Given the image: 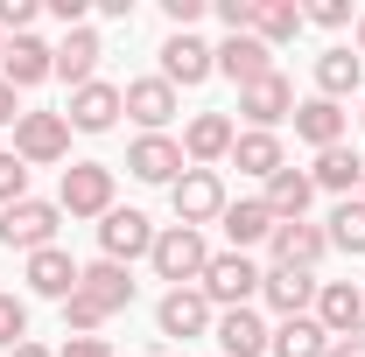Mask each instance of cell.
<instances>
[{
    "instance_id": "obj_16",
    "label": "cell",
    "mask_w": 365,
    "mask_h": 357,
    "mask_svg": "<svg viewBox=\"0 0 365 357\" xmlns=\"http://www.w3.org/2000/svg\"><path fill=\"white\" fill-rule=\"evenodd\" d=\"M211 70H218V56H211V43H204V36H169V43H162V78H169L176 91L204 85Z\"/></svg>"
},
{
    "instance_id": "obj_8",
    "label": "cell",
    "mask_w": 365,
    "mask_h": 357,
    "mask_svg": "<svg viewBox=\"0 0 365 357\" xmlns=\"http://www.w3.org/2000/svg\"><path fill=\"white\" fill-rule=\"evenodd\" d=\"M267 252H274V267H281V273H317V267H323V252H330V231H323V224H309V218L274 224Z\"/></svg>"
},
{
    "instance_id": "obj_28",
    "label": "cell",
    "mask_w": 365,
    "mask_h": 357,
    "mask_svg": "<svg viewBox=\"0 0 365 357\" xmlns=\"http://www.w3.org/2000/svg\"><path fill=\"white\" fill-rule=\"evenodd\" d=\"M309 182L330 189V196H359V189H365V161L351 154V147H323L317 169H309Z\"/></svg>"
},
{
    "instance_id": "obj_46",
    "label": "cell",
    "mask_w": 365,
    "mask_h": 357,
    "mask_svg": "<svg viewBox=\"0 0 365 357\" xmlns=\"http://www.w3.org/2000/svg\"><path fill=\"white\" fill-rule=\"evenodd\" d=\"M359 119H365V112H359Z\"/></svg>"
},
{
    "instance_id": "obj_40",
    "label": "cell",
    "mask_w": 365,
    "mask_h": 357,
    "mask_svg": "<svg viewBox=\"0 0 365 357\" xmlns=\"http://www.w3.org/2000/svg\"><path fill=\"white\" fill-rule=\"evenodd\" d=\"M330 357H365V322H351L344 336H330Z\"/></svg>"
},
{
    "instance_id": "obj_1",
    "label": "cell",
    "mask_w": 365,
    "mask_h": 357,
    "mask_svg": "<svg viewBox=\"0 0 365 357\" xmlns=\"http://www.w3.org/2000/svg\"><path fill=\"white\" fill-rule=\"evenodd\" d=\"M148 267L162 273L169 287H197V280H204V267H211V245H204V231H190V224H162V231H155Z\"/></svg>"
},
{
    "instance_id": "obj_11",
    "label": "cell",
    "mask_w": 365,
    "mask_h": 357,
    "mask_svg": "<svg viewBox=\"0 0 365 357\" xmlns=\"http://www.w3.org/2000/svg\"><path fill=\"white\" fill-rule=\"evenodd\" d=\"M127 105H120V85H106V78H91V85L71 91V105H63V119H71V134H113V119H120Z\"/></svg>"
},
{
    "instance_id": "obj_9",
    "label": "cell",
    "mask_w": 365,
    "mask_h": 357,
    "mask_svg": "<svg viewBox=\"0 0 365 357\" xmlns=\"http://www.w3.org/2000/svg\"><path fill=\"white\" fill-rule=\"evenodd\" d=\"M239 119H246L253 134H274L281 119H295V85H288L281 70H267L260 85H246V91H239Z\"/></svg>"
},
{
    "instance_id": "obj_6",
    "label": "cell",
    "mask_w": 365,
    "mask_h": 357,
    "mask_svg": "<svg viewBox=\"0 0 365 357\" xmlns=\"http://www.w3.org/2000/svg\"><path fill=\"white\" fill-rule=\"evenodd\" d=\"M155 252V224L140 218V211H106L98 218V260H113V267H134V260H148Z\"/></svg>"
},
{
    "instance_id": "obj_13",
    "label": "cell",
    "mask_w": 365,
    "mask_h": 357,
    "mask_svg": "<svg viewBox=\"0 0 365 357\" xmlns=\"http://www.w3.org/2000/svg\"><path fill=\"white\" fill-rule=\"evenodd\" d=\"M232 140H239V127H232L225 112H197L182 127V161L190 169H218V161H232Z\"/></svg>"
},
{
    "instance_id": "obj_2",
    "label": "cell",
    "mask_w": 365,
    "mask_h": 357,
    "mask_svg": "<svg viewBox=\"0 0 365 357\" xmlns=\"http://www.w3.org/2000/svg\"><path fill=\"white\" fill-rule=\"evenodd\" d=\"M260 280H267V273L253 267L246 252H211V267H204L197 287H204V302H211V309H246V302L260 294Z\"/></svg>"
},
{
    "instance_id": "obj_20",
    "label": "cell",
    "mask_w": 365,
    "mask_h": 357,
    "mask_svg": "<svg viewBox=\"0 0 365 357\" xmlns=\"http://www.w3.org/2000/svg\"><path fill=\"white\" fill-rule=\"evenodd\" d=\"M29 287H36L43 302H71V294H78V260H71L63 245L29 252Z\"/></svg>"
},
{
    "instance_id": "obj_47",
    "label": "cell",
    "mask_w": 365,
    "mask_h": 357,
    "mask_svg": "<svg viewBox=\"0 0 365 357\" xmlns=\"http://www.w3.org/2000/svg\"><path fill=\"white\" fill-rule=\"evenodd\" d=\"M359 196H365V189H359Z\"/></svg>"
},
{
    "instance_id": "obj_21",
    "label": "cell",
    "mask_w": 365,
    "mask_h": 357,
    "mask_svg": "<svg viewBox=\"0 0 365 357\" xmlns=\"http://www.w3.org/2000/svg\"><path fill=\"white\" fill-rule=\"evenodd\" d=\"M98 56H106V43H98V28H63V43H56V78L78 91L98 78Z\"/></svg>"
},
{
    "instance_id": "obj_33",
    "label": "cell",
    "mask_w": 365,
    "mask_h": 357,
    "mask_svg": "<svg viewBox=\"0 0 365 357\" xmlns=\"http://www.w3.org/2000/svg\"><path fill=\"white\" fill-rule=\"evenodd\" d=\"M21 196H29V161H21L14 147H0V211L21 203Z\"/></svg>"
},
{
    "instance_id": "obj_22",
    "label": "cell",
    "mask_w": 365,
    "mask_h": 357,
    "mask_svg": "<svg viewBox=\"0 0 365 357\" xmlns=\"http://www.w3.org/2000/svg\"><path fill=\"white\" fill-rule=\"evenodd\" d=\"M309 315H317L330 336H344L351 322H365V287H359V280H323V287H317V309H309Z\"/></svg>"
},
{
    "instance_id": "obj_10",
    "label": "cell",
    "mask_w": 365,
    "mask_h": 357,
    "mask_svg": "<svg viewBox=\"0 0 365 357\" xmlns=\"http://www.w3.org/2000/svg\"><path fill=\"white\" fill-rule=\"evenodd\" d=\"M182 169H190V161H182V140H169V134H140L134 147H127V176H134V182H162V189H176Z\"/></svg>"
},
{
    "instance_id": "obj_24",
    "label": "cell",
    "mask_w": 365,
    "mask_h": 357,
    "mask_svg": "<svg viewBox=\"0 0 365 357\" xmlns=\"http://www.w3.org/2000/svg\"><path fill=\"white\" fill-rule=\"evenodd\" d=\"M295 140H309V147H344V105H330V98H295Z\"/></svg>"
},
{
    "instance_id": "obj_42",
    "label": "cell",
    "mask_w": 365,
    "mask_h": 357,
    "mask_svg": "<svg viewBox=\"0 0 365 357\" xmlns=\"http://www.w3.org/2000/svg\"><path fill=\"white\" fill-rule=\"evenodd\" d=\"M14 119H21V91L0 78V127H14Z\"/></svg>"
},
{
    "instance_id": "obj_7",
    "label": "cell",
    "mask_w": 365,
    "mask_h": 357,
    "mask_svg": "<svg viewBox=\"0 0 365 357\" xmlns=\"http://www.w3.org/2000/svg\"><path fill=\"white\" fill-rule=\"evenodd\" d=\"M56 211H71V218H106V211H113V169H106V161H71V169H63V189H56Z\"/></svg>"
},
{
    "instance_id": "obj_29",
    "label": "cell",
    "mask_w": 365,
    "mask_h": 357,
    "mask_svg": "<svg viewBox=\"0 0 365 357\" xmlns=\"http://www.w3.org/2000/svg\"><path fill=\"white\" fill-rule=\"evenodd\" d=\"M232 169H239V176H281V169H288V154H281V140L274 134H253V127H246V134L232 140Z\"/></svg>"
},
{
    "instance_id": "obj_14",
    "label": "cell",
    "mask_w": 365,
    "mask_h": 357,
    "mask_svg": "<svg viewBox=\"0 0 365 357\" xmlns=\"http://www.w3.org/2000/svg\"><path fill=\"white\" fill-rule=\"evenodd\" d=\"M0 78H7L14 91H29V85H43V78H56V43H43V36H7Z\"/></svg>"
},
{
    "instance_id": "obj_43",
    "label": "cell",
    "mask_w": 365,
    "mask_h": 357,
    "mask_svg": "<svg viewBox=\"0 0 365 357\" xmlns=\"http://www.w3.org/2000/svg\"><path fill=\"white\" fill-rule=\"evenodd\" d=\"M7 357H49V351H43V343H14Z\"/></svg>"
},
{
    "instance_id": "obj_41",
    "label": "cell",
    "mask_w": 365,
    "mask_h": 357,
    "mask_svg": "<svg viewBox=\"0 0 365 357\" xmlns=\"http://www.w3.org/2000/svg\"><path fill=\"white\" fill-rule=\"evenodd\" d=\"M56 357H113V343H106V336H71Z\"/></svg>"
},
{
    "instance_id": "obj_25",
    "label": "cell",
    "mask_w": 365,
    "mask_h": 357,
    "mask_svg": "<svg viewBox=\"0 0 365 357\" xmlns=\"http://www.w3.org/2000/svg\"><path fill=\"white\" fill-rule=\"evenodd\" d=\"M225 238H232V252H253V245H267L274 238V211L260 203V196H239V203H225Z\"/></svg>"
},
{
    "instance_id": "obj_12",
    "label": "cell",
    "mask_w": 365,
    "mask_h": 357,
    "mask_svg": "<svg viewBox=\"0 0 365 357\" xmlns=\"http://www.w3.org/2000/svg\"><path fill=\"white\" fill-rule=\"evenodd\" d=\"M120 105H127V119H140L148 134H162L169 119H176V85L155 70V78H127L120 85Z\"/></svg>"
},
{
    "instance_id": "obj_18",
    "label": "cell",
    "mask_w": 365,
    "mask_h": 357,
    "mask_svg": "<svg viewBox=\"0 0 365 357\" xmlns=\"http://www.w3.org/2000/svg\"><path fill=\"white\" fill-rule=\"evenodd\" d=\"M211 56H218V70H225L239 91H246V85H260V78L274 70V49L260 43V36H225V43L211 49Z\"/></svg>"
},
{
    "instance_id": "obj_37",
    "label": "cell",
    "mask_w": 365,
    "mask_h": 357,
    "mask_svg": "<svg viewBox=\"0 0 365 357\" xmlns=\"http://www.w3.org/2000/svg\"><path fill=\"white\" fill-rule=\"evenodd\" d=\"M253 14H260V0H218V21L232 36H253Z\"/></svg>"
},
{
    "instance_id": "obj_32",
    "label": "cell",
    "mask_w": 365,
    "mask_h": 357,
    "mask_svg": "<svg viewBox=\"0 0 365 357\" xmlns=\"http://www.w3.org/2000/svg\"><path fill=\"white\" fill-rule=\"evenodd\" d=\"M330 245L351 252V260L365 252V196H344V203L330 211Z\"/></svg>"
},
{
    "instance_id": "obj_3",
    "label": "cell",
    "mask_w": 365,
    "mask_h": 357,
    "mask_svg": "<svg viewBox=\"0 0 365 357\" xmlns=\"http://www.w3.org/2000/svg\"><path fill=\"white\" fill-rule=\"evenodd\" d=\"M169 203H176V224H190V231H204V224L225 218V182H218V169H182L176 189H169Z\"/></svg>"
},
{
    "instance_id": "obj_36",
    "label": "cell",
    "mask_w": 365,
    "mask_h": 357,
    "mask_svg": "<svg viewBox=\"0 0 365 357\" xmlns=\"http://www.w3.org/2000/svg\"><path fill=\"white\" fill-rule=\"evenodd\" d=\"M36 14H43V0H0V36H29Z\"/></svg>"
},
{
    "instance_id": "obj_38",
    "label": "cell",
    "mask_w": 365,
    "mask_h": 357,
    "mask_svg": "<svg viewBox=\"0 0 365 357\" xmlns=\"http://www.w3.org/2000/svg\"><path fill=\"white\" fill-rule=\"evenodd\" d=\"M302 21H317V28H344V21H351V0H309Z\"/></svg>"
},
{
    "instance_id": "obj_23",
    "label": "cell",
    "mask_w": 365,
    "mask_h": 357,
    "mask_svg": "<svg viewBox=\"0 0 365 357\" xmlns=\"http://www.w3.org/2000/svg\"><path fill=\"white\" fill-rule=\"evenodd\" d=\"M78 294L98 302L106 315H120L134 302V280H127V267H113V260H91V267H78Z\"/></svg>"
},
{
    "instance_id": "obj_39",
    "label": "cell",
    "mask_w": 365,
    "mask_h": 357,
    "mask_svg": "<svg viewBox=\"0 0 365 357\" xmlns=\"http://www.w3.org/2000/svg\"><path fill=\"white\" fill-rule=\"evenodd\" d=\"M204 7H211V0H162V14L176 21V36H190V28L204 21Z\"/></svg>"
},
{
    "instance_id": "obj_19",
    "label": "cell",
    "mask_w": 365,
    "mask_h": 357,
    "mask_svg": "<svg viewBox=\"0 0 365 357\" xmlns=\"http://www.w3.org/2000/svg\"><path fill=\"white\" fill-rule=\"evenodd\" d=\"M211 336H218V351H225V357H267V343H274V329L253 309H225L218 322H211Z\"/></svg>"
},
{
    "instance_id": "obj_31",
    "label": "cell",
    "mask_w": 365,
    "mask_h": 357,
    "mask_svg": "<svg viewBox=\"0 0 365 357\" xmlns=\"http://www.w3.org/2000/svg\"><path fill=\"white\" fill-rule=\"evenodd\" d=\"M253 36H260L267 49L295 43V36H302V7H295V0H260V14H253Z\"/></svg>"
},
{
    "instance_id": "obj_15",
    "label": "cell",
    "mask_w": 365,
    "mask_h": 357,
    "mask_svg": "<svg viewBox=\"0 0 365 357\" xmlns=\"http://www.w3.org/2000/svg\"><path fill=\"white\" fill-rule=\"evenodd\" d=\"M155 322H162V336H182V343H190V336H204V329L218 322V309L204 302V287H169L162 309H155Z\"/></svg>"
},
{
    "instance_id": "obj_45",
    "label": "cell",
    "mask_w": 365,
    "mask_h": 357,
    "mask_svg": "<svg viewBox=\"0 0 365 357\" xmlns=\"http://www.w3.org/2000/svg\"><path fill=\"white\" fill-rule=\"evenodd\" d=\"M0 56H7V36H0Z\"/></svg>"
},
{
    "instance_id": "obj_27",
    "label": "cell",
    "mask_w": 365,
    "mask_h": 357,
    "mask_svg": "<svg viewBox=\"0 0 365 357\" xmlns=\"http://www.w3.org/2000/svg\"><path fill=\"white\" fill-rule=\"evenodd\" d=\"M274 211V224H295L309 203H317V182H309V169H281V176H267V196H260Z\"/></svg>"
},
{
    "instance_id": "obj_35",
    "label": "cell",
    "mask_w": 365,
    "mask_h": 357,
    "mask_svg": "<svg viewBox=\"0 0 365 357\" xmlns=\"http://www.w3.org/2000/svg\"><path fill=\"white\" fill-rule=\"evenodd\" d=\"M56 309H63V329H71V336H91V329L106 322V309L85 302V294H71V302H56Z\"/></svg>"
},
{
    "instance_id": "obj_26",
    "label": "cell",
    "mask_w": 365,
    "mask_h": 357,
    "mask_svg": "<svg viewBox=\"0 0 365 357\" xmlns=\"http://www.w3.org/2000/svg\"><path fill=\"white\" fill-rule=\"evenodd\" d=\"M365 85V56L359 49H323L317 56V98H330V105H337V98H351V91Z\"/></svg>"
},
{
    "instance_id": "obj_4",
    "label": "cell",
    "mask_w": 365,
    "mask_h": 357,
    "mask_svg": "<svg viewBox=\"0 0 365 357\" xmlns=\"http://www.w3.org/2000/svg\"><path fill=\"white\" fill-rule=\"evenodd\" d=\"M56 224H63L56 203L21 196V203H7V211H0V245H14V252H43V245H56Z\"/></svg>"
},
{
    "instance_id": "obj_30",
    "label": "cell",
    "mask_w": 365,
    "mask_h": 357,
    "mask_svg": "<svg viewBox=\"0 0 365 357\" xmlns=\"http://www.w3.org/2000/svg\"><path fill=\"white\" fill-rule=\"evenodd\" d=\"M274 357H330V329H323L317 315H295V322H281L274 329Z\"/></svg>"
},
{
    "instance_id": "obj_34",
    "label": "cell",
    "mask_w": 365,
    "mask_h": 357,
    "mask_svg": "<svg viewBox=\"0 0 365 357\" xmlns=\"http://www.w3.org/2000/svg\"><path fill=\"white\" fill-rule=\"evenodd\" d=\"M14 343H29V309L14 294H0V357L14 351Z\"/></svg>"
},
{
    "instance_id": "obj_17",
    "label": "cell",
    "mask_w": 365,
    "mask_h": 357,
    "mask_svg": "<svg viewBox=\"0 0 365 357\" xmlns=\"http://www.w3.org/2000/svg\"><path fill=\"white\" fill-rule=\"evenodd\" d=\"M317 273H281V267H267V280H260V302H267L281 322H295V315H309L317 309Z\"/></svg>"
},
{
    "instance_id": "obj_5",
    "label": "cell",
    "mask_w": 365,
    "mask_h": 357,
    "mask_svg": "<svg viewBox=\"0 0 365 357\" xmlns=\"http://www.w3.org/2000/svg\"><path fill=\"white\" fill-rule=\"evenodd\" d=\"M14 154H21L29 169H56V161L71 154V119H63V112H21V119H14Z\"/></svg>"
},
{
    "instance_id": "obj_44",
    "label": "cell",
    "mask_w": 365,
    "mask_h": 357,
    "mask_svg": "<svg viewBox=\"0 0 365 357\" xmlns=\"http://www.w3.org/2000/svg\"><path fill=\"white\" fill-rule=\"evenodd\" d=\"M351 36H359V43H351V49H359V56H365V14H359V21H351Z\"/></svg>"
}]
</instances>
